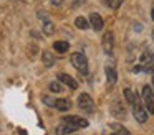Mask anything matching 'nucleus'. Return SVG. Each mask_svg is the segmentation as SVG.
Listing matches in <instances>:
<instances>
[{
    "mask_svg": "<svg viewBox=\"0 0 154 135\" xmlns=\"http://www.w3.org/2000/svg\"><path fill=\"white\" fill-rule=\"evenodd\" d=\"M70 61H71V64L75 66V69H78L80 72H83V74L88 72V59L83 53H73Z\"/></svg>",
    "mask_w": 154,
    "mask_h": 135,
    "instance_id": "nucleus-1",
    "label": "nucleus"
},
{
    "mask_svg": "<svg viewBox=\"0 0 154 135\" xmlns=\"http://www.w3.org/2000/svg\"><path fill=\"white\" fill-rule=\"evenodd\" d=\"M61 124H66V125H71L75 128H85L88 127V120L83 117H78V115H66V117L61 119Z\"/></svg>",
    "mask_w": 154,
    "mask_h": 135,
    "instance_id": "nucleus-2",
    "label": "nucleus"
},
{
    "mask_svg": "<svg viewBox=\"0 0 154 135\" xmlns=\"http://www.w3.org/2000/svg\"><path fill=\"white\" fill-rule=\"evenodd\" d=\"M133 115H134V119H136L139 124H146L147 122V110L144 109V105L139 102V99L133 104Z\"/></svg>",
    "mask_w": 154,
    "mask_h": 135,
    "instance_id": "nucleus-3",
    "label": "nucleus"
},
{
    "mask_svg": "<svg viewBox=\"0 0 154 135\" xmlns=\"http://www.w3.org/2000/svg\"><path fill=\"white\" fill-rule=\"evenodd\" d=\"M78 107L81 109V110L85 112H91L94 109V102L93 99H91L90 94H86V92H83V94L78 95Z\"/></svg>",
    "mask_w": 154,
    "mask_h": 135,
    "instance_id": "nucleus-4",
    "label": "nucleus"
},
{
    "mask_svg": "<svg viewBox=\"0 0 154 135\" xmlns=\"http://www.w3.org/2000/svg\"><path fill=\"white\" fill-rule=\"evenodd\" d=\"M101 46H103V51L106 53V54H113V49H114V35L111 31L104 33L103 41H101Z\"/></svg>",
    "mask_w": 154,
    "mask_h": 135,
    "instance_id": "nucleus-5",
    "label": "nucleus"
},
{
    "mask_svg": "<svg viewBox=\"0 0 154 135\" xmlns=\"http://www.w3.org/2000/svg\"><path fill=\"white\" fill-rule=\"evenodd\" d=\"M109 110H111V114H113V117H116V119H124L126 117V107L121 104V101H114L113 104H111Z\"/></svg>",
    "mask_w": 154,
    "mask_h": 135,
    "instance_id": "nucleus-6",
    "label": "nucleus"
},
{
    "mask_svg": "<svg viewBox=\"0 0 154 135\" xmlns=\"http://www.w3.org/2000/svg\"><path fill=\"white\" fill-rule=\"evenodd\" d=\"M88 22H90L91 28H93L94 31H101V30H103L104 22H103V18H101V15H98V13H91Z\"/></svg>",
    "mask_w": 154,
    "mask_h": 135,
    "instance_id": "nucleus-7",
    "label": "nucleus"
},
{
    "mask_svg": "<svg viewBox=\"0 0 154 135\" xmlns=\"http://www.w3.org/2000/svg\"><path fill=\"white\" fill-rule=\"evenodd\" d=\"M57 78H58V81H60L61 84L68 86L70 89H76V87H78V82L75 81V79L71 78L70 74H66V72H60V74H58Z\"/></svg>",
    "mask_w": 154,
    "mask_h": 135,
    "instance_id": "nucleus-8",
    "label": "nucleus"
},
{
    "mask_svg": "<svg viewBox=\"0 0 154 135\" xmlns=\"http://www.w3.org/2000/svg\"><path fill=\"white\" fill-rule=\"evenodd\" d=\"M104 74H106V81H108V84L113 86L114 82L118 81V72H116V69H114L111 64H108L106 68H104Z\"/></svg>",
    "mask_w": 154,
    "mask_h": 135,
    "instance_id": "nucleus-9",
    "label": "nucleus"
},
{
    "mask_svg": "<svg viewBox=\"0 0 154 135\" xmlns=\"http://www.w3.org/2000/svg\"><path fill=\"white\" fill-rule=\"evenodd\" d=\"M42 63H43L47 68H53L55 63H57V58L51 54V51H43L42 53Z\"/></svg>",
    "mask_w": 154,
    "mask_h": 135,
    "instance_id": "nucleus-10",
    "label": "nucleus"
},
{
    "mask_svg": "<svg viewBox=\"0 0 154 135\" xmlns=\"http://www.w3.org/2000/svg\"><path fill=\"white\" fill-rule=\"evenodd\" d=\"M55 109L60 112H66L71 109V102L68 101V99H57V102H55Z\"/></svg>",
    "mask_w": 154,
    "mask_h": 135,
    "instance_id": "nucleus-11",
    "label": "nucleus"
},
{
    "mask_svg": "<svg viewBox=\"0 0 154 135\" xmlns=\"http://www.w3.org/2000/svg\"><path fill=\"white\" fill-rule=\"evenodd\" d=\"M53 49L57 53H66L68 49H70V43L68 41H63V40H60V41H55L53 43Z\"/></svg>",
    "mask_w": 154,
    "mask_h": 135,
    "instance_id": "nucleus-12",
    "label": "nucleus"
},
{
    "mask_svg": "<svg viewBox=\"0 0 154 135\" xmlns=\"http://www.w3.org/2000/svg\"><path fill=\"white\" fill-rule=\"evenodd\" d=\"M75 26H76L78 30H88L90 28V22H88L85 16H76V18H75Z\"/></svg>",
    "mask_w": 154,
    "mask_h": 135,
    "instance_id": "nucleus-13",
    "label": "nucleus"
},
{
    "mask_svg": "<svg viewBox=\"0 0 154 135\" xmlns=\"http://www.w3.org/2000/svg\"><path fill=\"white\" fill-rule=\"evenodd\" d=\"M78 130V128L71 127V125H66V124H61L60 127H57V134L58 135H66V134H71V132Z\"/></svg>",
    "mask_w": 154,
    "mask_h": 135,
    "instance_id": "nucleus-14",
    "label": "nucleus"
},
{
    "mask_svg": "<svg viewBox=\"0 0 154 135\" xmlns=\"http://www.w3.org/2000/svg\"><path fill=\"white\" fill-rule=\"evenodd\" d=\"M124 97H126V101H128V104H131V105H133L134 104V102H136L137 101V95L136 94H134V91H131V89L129 87H126V89H124Z\"/></svg>",
    "mask_w": 154,
    "mask_h": 135,
    "instance_id": "nucleus-15",
    "label": "nucleus"
},
{
    "mask_svg": "<svg viewBox=\"0 0 154 135\" xmlns=\"http://www.w3.org/2000/svg\"><path fill=\"white\" fill-rule=\"evenodd\" d=\"M48 89H50V92H53V94H58V92L63 91V86H61L60 81H51L50 86H48Z\"/></svg>",
    "mask_w": 154,
    "mask_h": 135,
    "instance_id": "nucleus-16",
    "label": "nucleus"
},
{
    "mask_svg": "<svg viewBox=\"0 0 154 135\" xmlns=\"http://www.w3.org/2000/svg\"><path fill=\"white\" fill-rule=\"evenodd\" d=\"M152 95H154L152 87H151V86H144V87H143V97H144V101H152Z\"/></svg>",
    "mask_w": 154,
    "mask_h": 135,
    "instance_id": "nucleus-17",
    "label": "nucleus"
},
{
    "mask_svg": "<svg viewBox=\"0 0 154 135\" xmlns=\"http://www.w3.org/2000/svg\"><path fill=\"white\" fill-rule=\"evenodd\" d=\"M53 31H55V25L53 23L50 22V20H48V22H43V33L45 35H53Z\"/></svg>",
    "mask_w": 154,
    "mask_h": 135,
    "instance_id": "nucleus-18",
    "label": "nucleus"
},
{
    "mask_svg": "<svg viewBox=\"0 0 154 135\" xmlns=\"http://www.w3.org/2000/svg\"><path fill=\"white\" fill-rule=\"evenodd\" d=\"M42 102H43L45 105H48V107H55V102H57V101H55L51 95L47 94V95H43V97H42Z\"/></svg>",
    "mask_w": 154,
    "mask_h": 135,
    "instance_id": "nucleus-19",
    "label": "nucleus"
},
{
    "mask_svg": "<svg viewBox=\"0 0 154 135\" xmlns=\"http://www.w3.org/2000/svg\"><path fill=\"white\" fill-rule=\"evenodd\" d=\"M37 16L40 20H43V22H48V20H50V16H48V13L47 12H43V10H40V12L37 13Z\"/></svg>",
    "mask_w": 154,
    "mask_h": 135,
    "instance_id": "nucleus-20",
    "label": "nucleus"
},
{
    "mask_svg": "<svg viewBox=\"0 0 154 135\" xmlns=\"http://www.w3.org/2000/svg\"><path fill=\"white\" fill-rule=\"evenodd\" d=\"M147 104H146V110L149 112V114H152L154 115V101H146Z\"/></svg>",
    "mask_w": 154,
    "mask_h": 135,
    "instance_id": "nucleus-21",
    "label": "nucleus"
},
{
    "mask_svg": "<svg viewBox=\"0 0 154 135\" xmlns=\"http://www.w3.org/2000/svg\"><path fill=\"white\" fill-rule=\"evenodd\" d=\"M35 49H37V46H35V45H30V56H32V58H33V56H35Z\"/></svg>",
    "mask_w": 154,
    "mask_h": 135,
    "instance_id": "nucleus-22",
    "label": "nucleus"
},
{
    "mask_svg": "<svg viewBox=\"0 0 154 135\" xmlns=\"http://www.w3.org/2000/svg\"><path fill=\"white\" fill-rule=\"evenodd\" d=\"M151 18L154 20V7H152V10H151Z\"/></svg>",
    "mask_w": 154,
    "mask_h": 135,
    "instance_id": "nucleus-23",
    "label": "nucleus"
},
{
    "mask_svg": "<svg viewBox=\"0 0 154 135\" xmlns=\"http://www.w3.org/2000/svg\"><path fill=\"white\" fill-rule=\"evenodd\" d=\"M152 38H154V30H152Z\"/></svg>",
    "mask_w": 154,
    "mask_h": 135,
    "instance_id": "nucleus-24",
    "label": "nucleus"
},
{
    "mask_svg": "<svg viewBox=\"0 0 154 135\" xmlns=\"http://www.w3.org/2000/svg\"><path fill=\"white\" fill-rule=\"evenodd\" d=\"M152 86H154V78H152Z\"/></svg>",
    "mask_w": 154,
    "mask_h": 135,
    "instance_id": "nucleus-25",
    "label": "nucleus"
},
{
    "mask_svg": "<svg viewBox=\"0 0 154 135\" xmlns=\"http://www.w3.org/2000/svg\"><path fill=\"white\" fill-rule=\"evenodd\" d=\"M114 135H116V134H114Z\"/></svg>",
    "mask_w": 154,
    "mask_h": 135,
    "instance_id": "nucleus-26",
    "label": "nucleus"
}]
</instances>
